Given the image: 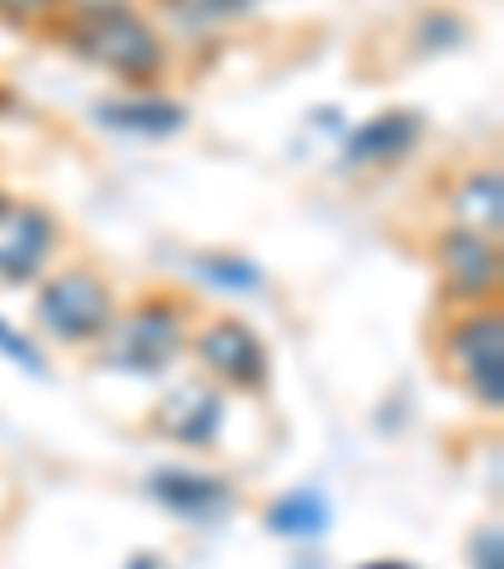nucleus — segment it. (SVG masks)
I'll use <instances>...</instances> for the list:
<instances>
[{"instance_id": "obj_1", "label": "nucleus", "mask_w": 504, "mask_h": 569, "mask_svg": "<svg viewBox=\"0 0 504 569\" xmlns=\"http://www.w3.org/2000/svg\"><path fill=\"white\" fill-rule=\"evenodd\" d=\"M76 56H87L91 66L121 76V81H151L161 71V41L141 16L121 11V6H91L81 11L71 31Z\"/></svg>"}, {"instance_id": "obj_2", "label": "nucleus", "mask_w": 504, "mask_h": 569, "mask_svg": "<svg viewBox=\"0 0 504 569\" xmlns=\"http://www.w3.org/2000/svg\"><path fill=\"white\" fill-rule=\"evenodd\" d=\"M111 343H107V368L117 373H137V378H157L177 363L182 353V312L172 302H141L131 308L121 322L107 328Z\"/></svg>"}, {"instance_id": "obj_3", "label": "nucleus", "mask_w": 504, "mask_h": 569, "mask_svg": "<svg viewBox=\"0 0 504 569\" xmlns=\"http://www.w3.org/2000/svg\"><path fill=\"white\" fill-rule=\"evenodd\" d=\"M36 318L61 343H91L111 328V288L97 272H61L41 288Z\"/></svg>"}, {"instance_id": "obj_4", "label": "nucleus", "mask_w": 504, "mask_h": 569, "mask_svg": "<svg viewBox=\"0 0 504 569\" xmlns=\"http://www.w3.org/2000/svg\"><path fill=\"white\" fill-rule=\"evenodd\" d=\"M454 363H459L470 393L480 398L484 409H500L504 403V328L500 312H484V318H470L454 333Z\"/></svg>"}, {"instance_id": "obj_5", "label": "nucleus", "mask_w": 504, "mask_h": 569, "mask_svg": "<svg viewBox=\"0 0 504 569\" xmlns=\"http://www.w3.org/2000/svg\"><path fill=\"white\" fill-rule=\"evenodd\" d=\"M197 358H202L223 383H237V388L268 383V348H263L258 333L237 318H217L213 328L197 338Z\"/></svg>"}, {"instance_id": "obj_6", "label": "nucleus", "mask_w": 504, "mask_h": 569, "mask_svg": "<svg viewBox=\"0 0 504 569\" xmlns=\"http://www.w3.org/2000/svg\"><path fill=\"white\" fill-rule=\"evenodd\" d=\"M151 499L172 515L192 519V525H217V519L233 509V489L213 473H192V469H157L147 479Z\"/></svg>"}, {"instance_id": "obj_7", "label": "nucleus", "mask_w": 504, "mask_h": 569, "mask_svg": "<svg viewBox=\"0 0 504 569\" xmlns=\"http://www.w3.org/2000/svg\"><path fill=\"white\" fill-rule=\"evenodd\" d=\"M56 222L41 207H6L0 202V278L26 282L51 252Z\"/></svg>"}, {"instance_id": "obj_8", "label": "nucleus", "mask_w": 504, "mask_h": 569, "mask_svg": "<svg viewBox=\"0 0 504 569\" xmlns=\"http://www.w3.org/2000/svg\"><path fill=\"white\" fill-rule=\"evenodd\" d=\"M151 423H157L172 443L202 449V443H213L217 429H223V398H217V388L182 383V388H172V393L161 398V409H157Z\"/></svg>"}, {"instance_id": "obj_9", "label": "nucleus", "mask_w": 504, "mask_h": 569, "mask_svg": "<svg viewBox=\"0 0 504 569\" xmlns=\"http://www.w3.org/2000/svg\"><path fill=\"white\" fill-rule=\"evenodd\" d=\"M439 262H444V278H449V288L459 292V298H484V292L500 282V252H494V237H480V232L444 237Z\"/></svg>"}, {"instance_id": "obj_10", "label": "nucleus", "mask_w": 504, "mask_h": 569, "mask_svg": "<svg viewBox=\"0 0 504 569\" xmlns=\"http://www.w3.org/2000/svg\"><path fill=\"white\" fill-rule=\"evenodd\" d=\"M418 141V117L414 111H384V117L364 121V131H354L348 141V161L354 167H388Z\"/></svg>"}, {"instance_id": "obj_11", "label": "nucleus", "mask_w": 504, "mask_h": 569, "mask_svg": "<svg viewBox=\"0 0 504 569\" xmlns=\"http://www.w3.org/2000/svg\"><path fill=\"white\" fill-rule=\"evenodd\" d=\"M97 121L111 131H127V137H172L177 127L187 121L182 107H172V101H107V107H97Z\"/></svg>"}, {"instance_id": "obj_12", "label": "nucleus", "mask_w": 504, "mask_h": 569, "mask_svg": "<svg viewBox=\"0 0 504 569\" xmlns=\"http://www.w3.org/2000/svg\"><path fill=\"white\" fill-rule=\"evenodd\" d=\"M268 529L288 539H318L328 529V499L318 489H293L268 509Z\"/></svg>"}, {"instance_id": "obj_13", "label": "nucleus", "mask_w": 504, "mask_h": 569, "mask_svg": "<svg viewBox=\"0 0 504 569\" xmlns=\"http://www.w3.org/2000/svg\"><path fill=\"white\" fill-rule=\"evenodd\" d=\"M500 172H474L459 192V222L464 232L500 237Z\"/></svg>"}, {"instance_id": "obj_14", "label": "nucleus", "mask_w": 504, "mask_h": 569, "mask_svg": "<svg viewBox=\"0 0 504 569\" xmlns=\"http://www.w3.org/2000/svg\"><path fill=\"white\" fill-rule=\"evenodd\" d=\"M197 272L223 292H258V282H263L258 268L243 258H197Z\"/></svg>"}, {"instance_id": "obj_15", "label": "nucleus", "mask_w": 504, "mask_h": 569, "mask_svg": "<svg viewBox=\"0 0 504 569\" xmlns=\"http://www.w3.org/2000/svg\"><path fill=\"white\" fill-rule=\"evenodd\" d=\"M167 6H172L187 26H213V21H233V16H243L253 0H167Z\"/></svg>"}, {"instance_id": "obj_16", "label": "nucleus", "mask_w": 504, "mask_h": 569, "mask_svg": "<svg viewBox=\"0 0 504 569\" xmlns=\"http://www.w3.org/2000/svg\"><path fill=\"white\" fill-rule=\"evenodd\" d=\"M0 353L11 358L16 368H26V373H46V363H41V353H36V343H31V338L16 333V328H11L6 318H0Z\"/></svg>"}, {"instance_id": "obj_17", "label": "nucleus", "mask_w": 504, "mask_h": 569, "mask_svg": "<svg viewBox=\"0 0 504 569\" xmlns=\"http://www.w3.org/2000/svg\"><path fill=\"white\" fill-rule=\"evenodd\" d=\"M474 569H500V529L474 535Z\"/></svg>"}, {"instance_id": "obj_18", "label": "nucleus", "mask_w": 504, "mask_h": 569, "mask_svg": "<svg viewBox=\"0 0 504 569\" xmlns=\"http://www.w3.org/2000/svg\"><path fill=\"white\" fill-rule=\"evenodd\" d=\"M0 6H6V11H16V16H26V11H41L46 0H0Z\"/></svg>"}, {"instance_id": "obj_19", "label": "nucleus", "mask_w": 504, "mask_h": 569, "mask_svg": "<svg viewBox=\"0 0 504 569\" xmlns=\"http://www.w3.org/2000/svg\"><path fill=\"white\" fill-rule=\"evenodd\" d=\"M127 569H172V565H167V559H157V555H137Z\"/></svg>"}, {"instance_id": "obj_20", "label": "nucleus", "mask_w": 504, "mask_h": 569, "mask_svg": "<svg viewBox=\"0 0 504 569\" xmlns=\"http://www.w3.org/2000/svg\"><path fill=\"white\" fill-rule=\"evenodd\" d=\"M368 569H408V565H394V559H384V565H368Z\"/></svg>"}]
</instances>
